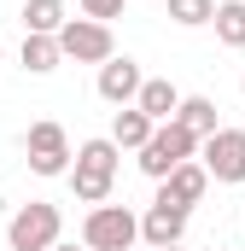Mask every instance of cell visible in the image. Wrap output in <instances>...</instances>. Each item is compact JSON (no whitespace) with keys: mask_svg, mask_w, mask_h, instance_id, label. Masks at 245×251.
<instances>
[{"mask_svg":"<svg viewBox=\"0 0 245 251\" xmlns=\"http://www.w3.org/2000/svg\"><path fill=\"white\" fill-rule=\"evenodd\" d=\"M24 152H29V170H35V176L59 181L64 170H70V134H64V123H53V117L29 123V134H24Z\"/></svg>","mask_w":245,"mask_h":251,"instance_id":"cell-7","label":"cell"},{"mask_svg":"<svg viewBox=\"0 0 245 251\" xmlns=\"http://www.w3.org/2000/svg\"><path fill=\"white\" fill-rule=\"evenodd\" d=\"M53 41H59V59H70V64H105L117 53L111 24H94V18H64V29Z\"/></svg>","mask_w":245,"mask_h":251,"instance_id":"cell-6","label":"cell"},{"mask_svg":"<svg viewBox=\"0 0 245 251\" xmlns=\"http://www.w3.org/2000/svg\"><path fill=\"white\" fill-rule=\"evenodd\" d=\"M18 64H24V70H29V76H53V70H59V41H53V35H24V47H18Z\"/></svg>","mask_w":245,"mask_h":251,"instance_id":"cell-15","label":"cell"},{"mask_svg":"<svg viewBox=\"0 0 245 251\" xmlns=\"http://www.w3.org/2000/svg\"><path fill=\"white\" fill-rule=\"evenodd\" d=\"M198 164H204V176L210 181H222V187H240L245 181V128H216V134H204L198 140Z\"/></svg>","mask_w":245,"mask_h":251,"instance_id":"cell-5","label":"cell"},{"mask_svg":"<svg viewBox=\"0 0 245 251\" xmlns=\"http://www.w3.org/2000/svg\"><path fill=\"white\" fill-rule=\"evenodd\" d=\"M152 251H181V246H152Z\"/></svg>","mask_w":245,"mask_h":251,"instance_id":"cell-20","label":"cell"},{"mask_svg":"<svg viewBox=\"0 0 245 251\" xmlns=\"http://www.w3.org/2000/svg\"><path fill=\"white\" fill-rule=\"evenodd\" d=\"M53 251H88V246H64V240H59V246H53Z\"/></svg>","mask_w":245,"mask_h":251,"instance_id":"cell-19","label":"cell"},{"mask_svg":"<svg viewBox=\"0 0 245 251\" xmlns=\"http://www.w3.org/2000/svg\"><path fill=\"white\" fill-rule=\"evenodd\" d=\"M240 94H245V76H240Z\"/></svg>","mask_w":245,"mask_h":251,"instance_id":"cell-22","label":"cell"},{"mask_svg":"<svg viewBox=\"0 0 245 251\" xmlns=\"http://www.w3.org/2000/svg\"><path fill=\"white\" fill-rule=\"evenodd\" d=\"M187 158H198V134H187L181 123H158L146 134V146L134 152V164H140L146 181H164V176H170L175 164H187Z\"/></svg>","mask_w":245,"mask_h":251,"instance_id":"cell-4","label":"cell"},{"mask_svg":"<svg viewBox=\"0 0 245 251\" xmlns=\"http://www.w3.org/2000/svg\"><path fill=\"white\" fill-rule=\"evenodd\" d=\"M59 240H64V210L47 204V199L18 204L12 222H6V246H12V251H53Z\"/></svg>","mask_w":245,"mask_h":251,"instance_id":"cell-2","label":"cell"},{"mask_svg":"<svg viewBox=\"0 0 245 251\" xmlns=\"http://www.w3.org/2000/svg\"><path fill=\"white\" fill-rule=\"evenodd\" d=\"M170 123H181L187 134H198V140H204V134H216V128H222V117H216V100H210V94H181V105H175V117H170Z\"/></svg>","mask_w":245,"mask_h":251,"instance_id":"cell-12","label":"cell"},{"mask_svg":"<svg viewBox=\"0 0 245 251\" xmlns=\"http://www.w3.org/2000/svg\"><path fill=\"white\" fill-rule=\"evenodd\" d=\"M0 64H6V47H0Z\"/></svg>","mask_w":245,"mask_h":251,"instance_id":"cell-21","label":"cell"},{"mask_svg":"<svg viewBox=\"0 0 245 251\" xmlns=\"http://www.w3.org/2000/svg\"><path fill=\"white\" fill-rule=\"evenodd\" d=\"M187 216L193 210H181V204H146L140 210V246L152 251V246H181V234H187Z\"/></svg>","mask_w":245,"mask_h":251,"instance_id":"cell-10","label":"cell"},{"mask_svg":"<svg viewBox=\"0 0 245 251\" xmlns=\"http://www.w3.org/2000/svg\"><path fill=\"white\" fill-rule=\"evenodd\" d=\"M70 6L64 0H24V35H59Z\"/></svg>","mask_w":245,"mask_h":251,"instance_id":"cell-14","label":"cell"},{"mask_svg":"<svg viewBox=\"0 0 245 251\" xmlns=\"http://www.w3.org/2000/svg\"><path fill=\"white\" fill-rule=\"evenodd\" d=\"M117 170H122V152L105 140V134H94V140H82V146L70 152L64 181H70V193H76V204H105L111 187H117Z\"/></svg>","mask_w":245,"mask_h":251,"instance_id":"cell-1","label":"cell"},{"mask_svg":"<svg viewBox=\"0 0 245 251\" xmlns=\"http://www.w3.org/2000/svg\"><path fill=\"white\" fill-rule=\"evenodd\" d=\"M82 246L88 251H134L140 246V216L128 210V204H88V216H82Z\"/></svg>","mask_w":245,"mask_h":251,"instance_id":"cell-3","label":"cell"},{"mask_svg":"<svg viewBox=\"0 0 245 251\" xmlns=\"http://www.w3.org/2000/svg\"><path fill=\"white\" fill-rule=\"evenodd\" d=\"M210 12H216V0H170V24H181V29H204Z\"/></svg>","mask_w":245,"mask_h":251,"instance_id":"cell-17","label":"cell"},{"mask_svg":"<svg viewBox=\"0 0 245 251\" xmlns=\"http://www.w3.org/2000/svg\"><path fill=\"white\" fill-rule=\"evenodd\" d=\"M210 24H216V41L222 47H245V0H216V12H210Z\"/></svg>","mask_w":245,"mask_h":251,"instance_id":"cell-16","label":"cell"},{"mask_svg":"<svg viewBox=\"0 0 245 251\" xmlns=\"http://www.w3.org/2000/svg\"><path fill=\"white\" fill-rule=\"evenodd\" d=\"M122 6H128V0H76V12H82V18H94V24L122 18Z\"/></svg>","mask_w":245,"mask_h":251,"instance_id":"cell-18","label":"cell"},{"mask_svg":"<svg viewBox=\"0 0 245 251\" xmlns=\"http://www.w3.org/2000/svg\"><path fill=\"white\" fill-rule=\"evenodd\" d=\"M140 82H146V76H140V64L128 59V53H111V59L99 64V82H94V88H99V100H105V105H134Z\"/></svg>","mask_w":245,"mask_h":251,"instance_id":"cell-8","label":"cell"},{"mask_svg":"<svg viewBox=\"0 0 245 251\" xmlns=\"http://www.w3.org/2000/svg\"><path fill=\"white\" fill-rule=\"evenodd\" d=\"M175 105H181V88H175L170 76H146V82H140V94H134V111H146L152 123H170V117H175Z\"/></svg>","mask_w":245,"mask_h":251,"instance_id":"cell-11","label":"cell"},{"mask_svg":"<svg viewBox=\"0 0 245 251\" xmlns=\"http://www.w3.org/2000/svg\"><path fill=\"white\" fill-rule=\"evenodd\" d=\"M204 193H210V176H204V164H198V158H187V164H175V170L158 181V204H181V210H193Z\"/></svg>","mask_w":245,"mask_h":251,"instance_id":"cell-9","label":"cell"},{"mask_svg":"<svg viewBox=\"0 0 245 251\" xmlns=\"http://www.w3.org/2000/svg\"><path fill=\"white\" fill-rule=\"evenodd\" d=\"M152 128H158V123H152L146 111H134V105H117V117H111V134H105V140H111L117 152H140Z\"/></svg>","mask_w":245,"mask_h":251,"instance_id":"cell-13","label":"cell"}]
</instances>
